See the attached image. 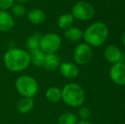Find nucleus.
<instances>
[{
    "label": "nucleus",
    "instance_id": "nucleus-1",
    "mask_svg": "<svg viewBox=\"0 0 125 124\" xmlns=\"http://www.w3.org/2000/svg\"><path fill=\"white\" fill-rule=\"evenodd\" d=\"M3 62L10 71L19 72L26 70L30 65L29 53L21 48H10L3 56Z\"/></svg>",
    "mask_w": 125,
    "mask_h": 124
},
{
    "label": "nucleus",
    "instance_id": "nucleus-2",
    "mask_svg": "<svg viewBox=\"0 0 125 124\" xmlns=\"http://www.w3.org/2000/svg\"><path fill=\"white\" fill-rule=\"evenodd\" d=\"M109 29L103 22H94L83 33L84 41L89 46L99 47L105 43L108 38Z\"/></svg>",
    "mask_w": 125,
    "mask_h": 124
},
{
    "label": "nucleus",
    "instance_id": "nucleus-3",
    "mask_svg": "<svg viewBox=\"0 0 125 124\" xmlns=\"http://www.w3.org/2000/svg\"><path fill=\"white\" fill-rule=\"evenodd\" d=\"M61 99L67 105L78 107L85 99V93L80 85L77 83L66 84L61 90Z\"/></svg>",
    "mask_w": 125,
    "mask_h": 124
},
{
    "label": "nucleus",
    "instance_id": "nucleus-4",
    "mask_svg": "<svg viewBox=\"0 0 125 124\" xmlns=\"http://www.w3.org/2000/svg\"><path fill=\"white\" fill-rule=\"evenodd\" d=\"M15 88L23 97L32 98L38 93V85L36 79L31 76H21L15 81Z\"/></svg>",
    "mask_w": 125,
    "mask_h": 124
},
{
    "label": "nucleus",
    "instance_id": "nucleus-5",
    "mask_svg": "<svg viewBox=\"0 0 125 124\" xmlns=\"http://www.w3.org/2000/svg\"><path fill=\"white\" fill-rule=\"evenodd\" d=\"M94 8L87 1H78L76 3L72 10V15L74 19L79 20H89L94 15Z\"/></svg>",
    "mask_w": 125,
    "mask_h": 124
},
{
    "label": "nucleus",
    "instance_id": "nucleus-6",
    "mask_svg": "<svg viewBox=\"0 0 125 124\" xmlns=\"http://www.w3.org/2000/svg\"><path fill=\"white\" fill-rule=\"evenodd\" d=\"M61 45V38L56 33H47L41 37L39 48L44 54H54Z\"/></svg>",
    "mask_w": 125,
    "mask_h": 124
},
{
    "label": "nucleus",
    "instance_id": "nucleus-7",
    "mask_svg": "<svg viewBox=\"0 0 125 124\" xmlns=\"http://www.w3.org/2000/svg\"><path fill=\"white\" fill-rule=\"evenodd\" d=\"M93 51L91 47L87 43H80L75 48L73 52L74 60L78 65H86L91 60Z\"/></svg>",
    "mask_w": 125,
    "mask_h": 124
},
{
    "label": "nucleus",
    "instance_id": "nucleus-8",
    "mask_svg": "<svg viewBox=\"0 0 125 124\" xmlns=\"http://www.w3.org/2000/svg\"><path fill=\"white\" fill-rule=\"evenodd\" d=\"M110 78L115 84L125 86V63L113 64L110 69Z\"/></svg>",
    "mask_w": 125,
    "mask_h": 124
},
{
    "label": "nucleus",
    "instance_id": "nucleus-9",
    "mask_svg": "<svg viewBox=\"0 0 125 124\" xmlns=\"http://www.w3.org/2000/svg\"><path fill=\"white\" fill-rule=\"evenodd\" d=\"M105 59L111 64L123 62V54L120 48L116 45H109L104 51Z\"/></svg>",
    "mask_w": 125,
    "mask_h": 124
},
{
    "label": "nucleus",
    "instance_id": "nucleus-10",
    "mask_svg": "<svg viewBox=\"0 0 125 124\" xmlns=\"http://www.w3.org/2000/svg\"><path fill=\"white\" fill-rule=\"evenodd\" d=\"M59 67L61 75L67 79H73L77 77L79 73L78 67L71 62H64L60 65Z\"/></svg>",
    "mask_w": 125,
    "mask_h": 124
},
{
    "label": "nucleus",
    "instance_id": "nucleus-11",
    "mask_svg": "<svg viewBox=\"0 0 125 124\" xmlns=\"http://www.w3.org/2000/svg\"><path fill=\"white\" fill-rule=\"evenodd\" d=\"M13 16L6 10H0V31H9L14 27Z\"/></svg>",
    "mask_w": 125,
    "mask_h": 124
},
{
    "label": "nucleus",
    "instance_id": "nucleus-12",
    "mask_svg": "<svg viewBox=\"0 0 125 124\" xmlns=\"http://www.w3.org/2000/svg\"><path fill=\"white\" fill-rule=\"evenodd\" d=\"M46 19V15L43 10L39 9H32L28 14V20L31 24L39 25L44 22Z\"/></svg>",
    "mask_w": 125,
    "mask_h": 124
},
{
    "label": "nucleus",
    "instance_id": "nucleus-13",
    "mask_svg": "<svg viewBox=\"0 0 125 124\" xmlns=\"http://www.w3.org/2000/svg\"><path fill=\"white\" fill-rule=\"evenodd\" d=\"M61 63H60V58L57 55L55 54H46L45 55L44 63H43V66L46 70L48 71H54V70L57 69L60 66Z\"/></svg>",
    "mask_w": 125,
    "mask_h": 124
},
{
    "label": "nucleus",
    "instance_id": "nucleus-14",
    "mask_svg": "<svg viewBox=\"0 0 125 124\" xmlns=\"http://www.w3.org/2000/svg\"><path fill=\"white\" fill-rule=\"evenodd\" d=\"M33 106H34V100L32 98L23 97L17 103V110L19 112L23 114L30 112L32 110Z\"/></svg>",
    "mask_w": 125,
    "mask_h": 124
},
{
    "label": "nucleus",
    "instance_id": "nucleus-15",
    "mask_svg": "<svg viewBox=\"0 0 125 124\" xmlns=\"http://www.w3.org/2000/svg\"><path fill=\"white\" fill-rule=\"evenodd\" d=\"M30 61L36 66H43L45 59V54L42 51L40 48L31 50L29 53Z\"/></svg>",
    "mask_w": 125,
    "mask_h": 124
},
{
    "label": "nucleus",
    "instance_id": "nucleus-16",
    "mask_svg": "<svg viewBox=\"0 0 125 124\" xmlns=\"http://www.w3.org/2000/svg\"><path fill=\"white\" fill-rule=\"evenodd\" d=\"M65 38L72 42H77L83 38V31L76 27H71L66 29L64 32Z\"/></svg>",
    "mask_w": 125,
    "mask_h": 124
},
{
    "label": "nucleus",
    "instance_id": "nucleus-17",
    "mask_svg": "<svg viewBox=\"0 0 125 124\" xmlns=\"http://www.w3.org/2000/svg\"><path fill=\"white\" fill-rule=\"evenodd\" d=\"M41 34L38 32L33 33L32 35L29 36L26 39V48L31 51L33 49H37L39 48V44H40V39H41Z\"/></svg>",
    "mask_w": 125,
    "mask_h": 124
},
{
    "label": "nucleus",
    "instance_id": "nucleus-18",
    "mask_svg": "<svg viewBox=\"0 0 125 124\" xmlns=\"http://www.w3.org/2000/svg\"><path fill=\"white\" fill-rule=\"evenodd\" d=\"M73 22H74V17L72 14H64L58 19V26L60 28L64 30L73 27Z\"/></svg>",
    "mask_w": 125,
    "mask_h": 124
},
{
    "label": "nucleus",
    "instance_id": "nucleus-19",
    "mask_svg": "<svg viewBox=\"0 0 125 124\" xmlns=\"http://www.w3.org/2000/svg\"><path fill=\"white\" fill-rule=\"evenodd\" d=\"M45 96L50 102L57 103L61 99V90L56 87H51L46 91Z\"/></svg>",
    "mask_w": 125,
    "mask_h": 124
},
{
    "label": "nucleus",
    "instance_id": "nucleus-20",
    "mask_svg": "<svg viewBox=\"0 0 125 124\" xmlns=\"http://www.w3.org/2000/svg\"><path fill=\"white\" fill-rule=\"evenodd\" d=\"M58 123L59 124H76L77 123V118L73 113L65 112L60 116Z\"/></svg>",
    "mask_w": 125,
    "mask_h": 124
},
{
    "label": "nucleus",
    "instance_id": "nucleus-21",
    "mask_svg": "<svg viewBox=\"0 0 125 124\" xmlns=\"http://www.w3.org/2000/svg\"><path fill=\"white\" fill-rule=\"evenodd\" d=\"M11 11L15 16L21 17L23 16L26 14V8L22 3H14L13 6L11 7Z\"/></svg>",
    "mask_w": 125,
    "mask_h": 124
},
{
    "label": "nucleus",
    "instance_id": "nucleus-22",
    "mask_svg": "<svg viewBox=\"0 0 125 124\" xmlns=\"http://www.w3.org/2000/svg\"><path fill=\"white\" fill-rule=\"evenodd\" d=\"M78 116L82 120L89 119V117H90V116H91L90 109H89V107H86V106L80 108L78 111Z\"/></svg>",
    "mask_w": 125,
    "mask_h": 124
},
{
    "label": "nucleus",
    "instance_id": "nucleus-23",
    "mask_svg": "<svg viewBox=\"0 0 125 124\" xmlns=\"http://www.w3.org/2000/svg\"><path fill=\"white\" fill-rule=\"evenodd\" d=\"M15 3V0H0V10H6L11 8Z\"/></svg>",
    "mask_w": 125,
    "mask_h": 124
},
{
    "label": "nucleus",
    "instance_id": "nucleus-24",
    "mask_svg": "<svg viewBox=\"0 0 125 124\" xmlns=\"http://www.w3.org/2000/svg\"><path fill=\"white\" fill-rule=\"evenodd\" d=\"M76 124H92V123L88 121V120H81L80 122H77Z\"/></svg>",
    "mask_w": 125,
    "mask_h": 124
},
{
    "label": "nucleus",
    "instance_id": "nucleus-25",
    "mask_svg": "<svg viewBox=\"0 0 125 124\" xmlns=\"http://www.w3.org/2000/svg\"><path fill=\"white\" fill-rule=\"evenodd\" d=\"M17 2H18L19 3H27V2H29L30 0H16Z\"/></svg>",
    "mask_w": 125,
    "mask_h": 124
},
{
    "label": "nucleus",
    "instance_id": "nucleus-26",
    "mask_svg": "<svg viewBox=\"0 0 125 124\" xmlns=\"http://www.w3.org/2000/svg\"><path fill=\"white\" fill-rule=\"evenodd\" d=\"M122 41H123V44H124V46L125 47V32L124 33V35H123Z\"/></svg>",
    "mask_w": 125,
    "mask_h": 124
}]
</instances>
